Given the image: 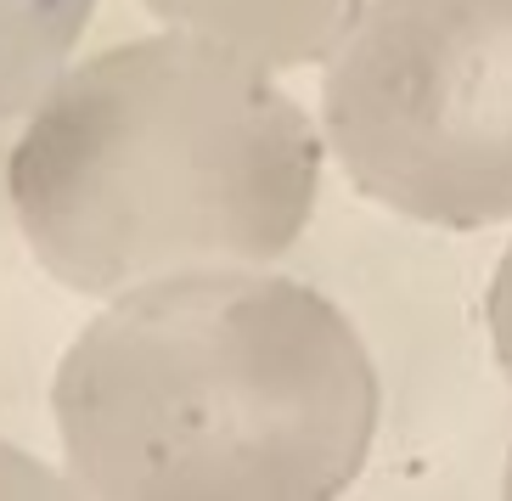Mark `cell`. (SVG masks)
<instances>
[{"label":"cell","instance_id":"cell-1","mask_svg":"<svg viewBox=\"0 0 512 501\" xmlns=\"http://www.w3.org/2000/svg\"><path fill=\"white\" fill-rule=\"evenodd\" d=\"M377 411L355 321L271 265L119 293L51 378L68 485L85 496L321 501L361 479Z\"/></svg>","mask_w":512,"mask_h":501},{"label":"cell","instance_id":"cell-3","mask_svg":"<svg viewBox=\"0 0 512 501\" xmlns=\"http://www.w3.org/2000/svg\"><path fill=\"white\" fill-rule=\"evenodd\" d=\"M321 136L361 198L417 226H507L512 0H366L321 62Z\"/></svg>","mask_w":512,"mask_h":501},{"label":"cell","instance_id":"cell-7","mask_svg":"<svg viewBox=\"0 0 512 501\" xmlns=\"http://www.w3.org/2000/svg\"><path fill=\"white\" fill-rule=\"evenodd\" d=\"M62 496L68 490V473H51V468H40L34 456H23V451H12V445L0 440V496Z\"/></svg>","mask_w":512,"mask_h":501},{"label":"cell","instance_id":"cell-5","mask_svg":"<svg viewBox=\"0 0 512 501\" xmlns=\"http://www.w3.org/2000/svg\"><path fill=\"white\" fill-rule=\"evenodd\" d=\"M91 17L96 0H0V124L57 85Z\"/></svg>","mask_w":512,"mask_h":501},{"label":"cell","instance_id":"cell-6","mask_svg":"<svg viewBox=\"0 0 512 501\" xmlns=\"http://www.w3.org/2000/svg\"><path fill=\"white\" fill-rule=\"evenodd\" d=\"M484 327H490V350H496L501 378L512 383V243L496 259V276H490V293H484Z\"/></svg>","mask_w":512,"mask_h":501},{"label":"cell","instance_id":"cell-2","mask_svg":"<svg viewBox=\"0 0 512 501\" xmlns=\"http://www.w3.org/2000/svg\"><path fill=\"white\" fill-rule=\"evenodd\" d=\"M321 158L271 68L164 29L62 68L6 152V198L62 288L119 299L276 265L310 231Z\"/></svg>","mask_w":512,"mask_h":501},{"label":"cell","instance_id":"cell-4","mask_svg":"<svg viewBox=\"0 0 512 501\" xmlns=\"http://www.w3.org/2000/svg\"><path fill=\"white\" fill-rule=\"evenodd\" d=\"M141 6L164 29L197 34L271 74L321 68L366 12V0H141Z\"/></svg>","mask_w":512,"mask_h":501},{"label":"cell","instance_id":"cell-8","mask_svg":"<svg viewBox=\"0 0 512 501\" xmlns=\"http://www.w3.org/2000/svg\"><path fill=\"white\" fill-rule=\"evenodd\" d=\"M507 496H512V462H507Z\"/></svg>","mask_w":512,"mask_h":501}]
</instances>
